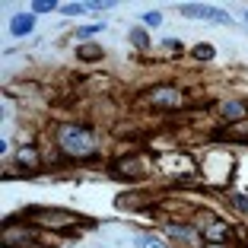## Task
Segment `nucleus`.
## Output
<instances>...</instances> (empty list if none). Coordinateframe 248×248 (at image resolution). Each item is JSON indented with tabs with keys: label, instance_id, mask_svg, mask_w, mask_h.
Returning <instances> with one entry per match:
<instances>
[{
	"label": "nucleus",
	"instance_id": "nucleus-1",
	"mask_svg": "<svg viewBox=\"0 0 248 248\" xmlns=\"http://www.w3.org/2000/svg\"><path fill=\"white\" fill-rule=\"evenodd\" d=\"M54 140H58V150L67 156V159H89V156H95V150H99L95 131L89 127V124H77V121L58 124Z\"/></svg>",
	"mask_w": 248,
	"mask_h": 248
},
{
	"label": "nucleus",
	"instance_id": "nucleus-2",
	"mask_svg": "<svg viewBox=\"0 0 248 248\" xmlns=\"http://www.w3.org/2000/svg\"><path fill=\"white\" fill-rule=\"evenodd\" d=\"M153 166L156 159L150 153H127L111 162V175L121 182H143L146 175H153Z\"/></svg>",
	"mask_w": 248,
	"mask_h": 248
},
{
	"label": "nucleus",
	"instance_id": "nucleus-3",
	"mask_svg": "<svg viewBox=\"0 0 248 248\" xmlns=\"http://www.w3.org/2000/svg\"><path fill=\"white\" fill-rule=\"evenodd\" d=\"M182 102H185V93L178 86H169V83L150 86L137 99L140 108H150V111H175V108H182Z\"/></svg>",
	"mask_w": 248,
	"mask_h": 248
},
{
	"label": "nucleus",
	"instance_id": "nucleus-4",
	"mask_svg": "<svg viewBox=\"0 0 248 248\" xmlns=\"http://www.w3.org/2000/svg\"><path fill=\"white\" fill-rule=\"evenodd\" d=\"M22 219H29L32 226L54 229V232H61V229H70V226H77V223H83L77 213H70V210H51V207H29V210L22 213Z\"/></svg>",
	"mask_w": 248,
	"mask_h": 248
},
{
	"label": "nucleus",
	"instance_id": "nucleus-5",
	"mask_svg": "<svg viewBox=\"0 0 248 248\" xmlns=\"http://www.w3.org/2000/svg\"><path fill=\"white\" fill-rule=\"evenodd\" d=\"M194 219L197 223V232L204 235V242H213V245H226L232 239V226L226 219H219L217 213H207V210H194Z\"/></svg>",
	"mask_w": 248,
	"mask_h": 248
},
{
	"label": "nucleus",
	"instance_id": "nucleus-6",
	"mask_svg": "<svg viewBox=\"0 0 248 248\" xmlns=\"http://www.w3.org/2000/svg\"><path fill=\"white\" fill-rule=\"evenodd\" d=\"M0 242L3 248H38V235L32 226H22L16 219H7V226L0 232Z\"/></svg>",
	"mask_w": 248,
	"mask_h": 248
},
{
	"label": "nucleus",
	"instance_id": "nucleus-7",
	"mask_svg": "<svg viewBox=\"0 0 248 248\" xmlns=\"http://www.w3.org/2000/svg\"><path fill=\"white\" fill-rule=\"evenodd\" d=\"M159 204L156 194H143V191H127V194L115 197V207L118 210H153Z\"/></svg>",
	"mask_w": 248,
	"mask_h": 248
},
{
	"label": "nucleus",
	"instance_id": "nucleus-8",
	"mask_svg": "<svg viewBox=\"0 0 248 248\" xmlns=\"http://www.w3.org/2000/svg\"><path fill=\"white\" fill-rule=\"evenodd\" d=\"M166 235H169L172 242H178L182 248L194 245V242L201 239V232H197L194 223H182V219H169V223H166Z\"/></svg>",
	"mask_w": 248,
	"mask_h": 248
},
{
	"label": "nucleus",
	"instance_id": "nucleus-9",
	"mask_svg": "<svg viewBox=\"0 0 248 248\" xmlns=\"http://www.w3.org/2000/svg\"><path fill=\"white\" fill-rule=\"evenodd\" d=\"M178 10H182L185 16H197V19H207V22H232L226 10L210 7V3H182Z\"/></svg>",
	"mask_w": 248,
	"mask_h": 248
},
{
	"label": "nucleus",
	"instance_id": "nucleus-10",
	"mask_svg": "<svg viewBox=\"0 0 248 248\" xmlns=\"http://www.w3.org/2000/svg\"><path fill=\"white\" fill-rule=\"evenodd\" d=\"M16 162H19L26 172H35V169H42V153H38V146H19L16 150Z\"/></svg>",
	"mask_w": 248,
	"mask_h": 248
},
{
	"label": "nucleus",
	"instance_id": "nucleus-11",
	"mask_svg": "<svg viewBox=\"0 0 248 248\" xmlns=\"http://www.w3.org/2000/svg\"><path fill=\"white\" fill-rule=\"evenodd\" d=\"M219 118H223L226 124L245 121V118H248V102H239V99H232V102H223V105H219Z\"/></svg>",
	"mask_w": 248,
	"mask_h": 248
},
{
	"label": "nucleus",
	"instance_id": "nucleus-12",
	"mask_svg": "<svg viewBox=\"0 0 248 248\" xmlns=\"http://www.w3.org/2000/svg\"><path fill=\"white\" fill-rule=\"evenodd\" d=\"M10 32H13L16 38L32 35V32H35V13H16L13 22H10Z\"/></svg>",
	"mask_w": 248,
	"mask_h": 248
},
{
	"label": "nucleus",
	"instance_id": "nucleus-13",
	"mask_svg": "<svg viewBox=\"0 0 248 248\" xmlns=\"http://www.w3.org/2000/svg\"><path fill=\"white\" fill-rule=\"evenodd\" d=\"M219 137H223V140H242V137H245V140H248V118H245V121L226 124V127L219 131Z\"/></svg>",
	"mask_w": 248,
	"mask_h": 248
},
{
	"label": "nucleus",
	"instance_id": "nucleus-14",
	"mask_svg": "<svg viewBox=\"0 0 248 248\" xmlns=\"http://www.w3.org/2000/svg\"><path fill=\"white\" fill-rule=\"evenodd\" d=\"M191 58H194V61H213V58H217V48H213L210 42H201V45L191 48Z\"/></svg>",
	"mask_w": 248,
	"mask_h": 248
},
{
	"label": "nucleus",
	"instance_id": "nucleus-15",
	"mask_svg": "<svg viewBox=\"0 0 248 248\" xmlns=\"http://www.w3.org/2000/svg\"><path fill=\"white\" fill-rule=\"evenodd\" d=\"M77 58L80 61H102V48L99 45H80L77 48Z\"/></svg>",
	"mask_w": 248,
	"mask_h": 248
},
{
	"label": "nucleus",
	"instance_id": "nucleus-16",
	"mask_svg": "<svg viewBox=\"0 0 248 248\" xmlns=\"http://www.w3.org/2000/svg\"><path fill=\"white\" fill-rule=\"evenodd\" d=\"M127 38H131V45H134V48H146V45H150V35H146V29H143V26L131 29V35H127Z\"/></svg>",
	"mask_w": 248,
	"mask_h": 248
},
{
	"label": "nucleus",
	"instance_id": "nucleus-17",
	"mask_svg": "<svg viewBox=\"0 0 248 248\" xmlns=\"http://www.w3.org/2000/svg\"><path fill=\"white\" fill-rule=\"evenodd\" d=\"M137 248H169V245L156 235H137Z\"/></svg>",
	"mask_w": 248,
	"mask_h": 248
},
{
	"label": "nucleus",
	"instance_id": "nucleus-18",
	"mask_svg": "<svg viewBox=\"0 0 248 248\" xmlns=\"http://www.w3.org/2000/svg\"><path fill=\"white\" fill-rule=\"evenodd\" d=\"M102 32V22H93V26H80L77 29V38H93V35H99Z\"/></svg>",
	"mask_w": 248,
	"mask_h": 248
},
{
	"label": "nucleus",
	"instance_id": "nucleus-19",
	"mask_svg": "<svg viewBox=\"0 0 248 248\" xmlns=\"http://www.w3.org/2000/svg\"><path fill=\"white\" fill-rule=\"evenodd\" d=\"M51 10H58V3H54V0H35V3H32V13H51Z\"/></svg>",
	"mask_w": 248,
	"mask_h": 248
},
{
	"label": "nucleus",
	"instance_id": "nucleus-20",
	"mask_svg": "<svg viewBox=\"0 0 248 248\" xmlns=\"http://www.w3.org/2000/svg\"><path fill=\"white\" fill-rule=\"evenodd\" d=\"M143 26H146V29H156V26H162V13H156V10L143 13Z\"/></svg>",
	"mask_w": 248,
	"mask_h": 248
},
{
	"label": "nucleus",
	"instance_id": "nucleus-21",
	"mask_svg": "<svg viewBox=\"0 0 248 248\" xmlns=\"http://www.w3.org/2000/svg\"><path fill=\"white\" fill-rule=\"evenodd\" d=\"M229 204H232L239 213H248V197L245 194H229Z\"/></svg>",
	"mask_w": 248,
	"mask_h": 248
},
{
	"label": "nucleus",
	"instance_id": "nucleus-22",
	"mask_svg": "<svg viewBox=\"0 0 248 248\" xmlns=\"http://www.w3.org/2000/svg\"><path fill=\"white\" fill-rule=\"evenodd\" d=\"M61 10H64L67 16H80V13H86V3H64Z\"/></svg>",
	"mask_w": 248,
	"mask_h": 248
},
{
	"label": "nucleus",
	"instance_id": "nucleus-23",
	"mask_svg": "<svg viewBox=\"0 0 248 248\" xmlns=\"http://www.w3.org/2000/svg\"><path fill=\"white\" fill-rule=\"evenodd\" d=\"M115 3L111 0H93V3H86V10H95V13H102V10H111Z\"/></svg>",
	"mask_w": 248,
	"mask_h": 248
},
{
	"label": "nucleus",
	"instance_id": "nucleus-24",
	"mask_svg": "<svg viewBox=\"0 0 248 248\" xmlns=\"http://www.w3.org/2000/svg\"><path fill=\"white\" fill-rule=\"evenodd\" d=\"M162 45H166V51H172V54H178V51H182V42H178V38H166Z\"/></svg>",
	"mask_w": 248,
	"mask_h": 248
},
{
	"label": "nucleus",
	"instance_id": "nucleus-25",
	"mask_svg": "<svg viewBox=\"0 0 248 248\" xmlns=\"http://www.w3.org/2000/svg\"><path fill=\"white\" fill-rule=\"evenodd\" d=\"M204 248H226V245H213V242H204Z\"/></svg>",
	"mask_w": 248,
	"mask_h": 248
},
{
	"label": "nucleus",
	"instance_id": "nucleus-26",
	"mask_svg": "<svg viewBox=\"0 0 248 248\" xmlns=\"http://www.w3.org/2000/svg\"><path fill=\"white\" fill-rule=\"evenodd\" d=\"M242 16H245V22H248V10H242Z\"/></svg>",
	"mask_w": 248,
	"mask_h": 248
}]
</instances>
